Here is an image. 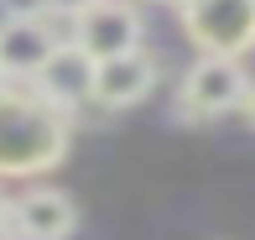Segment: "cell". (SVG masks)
Returning <instances> with one entry per match:
<instances>
[{
  "mask_svg": "<svg viewBox=\"0 0 255 240\" xmlns=\"http://www.w3.org/2000/svg\"><path fill=\"white\" fill-rule=\"evenodd\" d=\"M68 152V115L42 94H0V178H31Z\"/></svg>",
  "mask_w": 255,
  "mask_h": 240,
  "instance_id": "6da1fadb",
  "label": "cell"
},
{
  "mask_svg": "<svg viewBox=\"0 0 255 240\" xmlns=\"http://www.w3.org/2000/svg\"><path fill=\"white\" fill-rule=\"evenodd\" d=\"M182 26L203 58H240L255 47V0H182Z\"/></svg>",
  "mask_w": 255,
  "mask_h": 240,
  "instance_id": "7a4b0ae2",
  "label": "cell"
},
{
  "mask_svg": "<svg viewBox=\"0 0 255 240\" xmlns=\"http://www.w3.org/2000/svg\"><path fill=\"white\" fill-rule=\"evenodd\" d=\"M73 42L94 63L141 52V16H135L130 5H120V0H94V5L73 21Z\"/></svg>",
  "mask_w": 255,
  "mask_h": 240,
  "instance_id": "3957f363",
  "label": "cell"
},
{
  "mask_svg": "<svg viewBox=\"0 0 255 240\" xmlns=\"http://www.w3.org/2000/svg\"><path fill=\"white\" fill-rule=\"evenodd\" d=\"M245 94H250V84L235 58H203L182 78V110L188 115H224V110L245 105Z\"/></svg>",
  "mask_w": 255,
  "mask_h": 240,
  "instance_id": "277c9868",
  "label": "cell"
},
{
  "mask_svg": "<svg viewBox=\"0 0 255 240\" xmlns=\"http://www.w3.org/2000/svg\"><path fill=\"white\" fill-rule=\"evenodd\" d=\"M68 37H57L47 16H5L0 21V73L5 78H37L42 63L63 47Z\"/></svg>",
  "mask_w": 255,
  "mask_h": 240,
  "instance_id": "5b68a950",
  "label": "cell"
},
{
  "mask_svg": "<svg viewBox=\"0 0 255 240\" xmlns=\"http://www.w3.org/2000/svg\"><path fill=\"white\" fill-rule=\"evenodd\" d=\"M94 68H99V63L89 58L78 42H63V47L42 63L37 94L47 99L52 110H73V105H84V99H94Z\"/></svg>",
  "mask_w": 255,
  "mask_h": 240,
  "instance_id": "8992f818",
  "label": "cell"
},
{
  "mask_svg": "<svg viewBox=\"0 0 255 240\" xmlns=\"http://www.w3.org/2000/svg\"><path fill=\"white\" fill-rule=\"evenodd\" d=\"M156 89V63L146 52H125V58H104L94 68V105L104 110H130Z\"/></svg>",
  "mask_w": 255,
  "mask_h": 240,
  "instance_id": "52a82bcc",
  "label": "cell"
},
{
  "mask_svg": "<svg viewBox=\"0 0 255 240\" xmlns=\"http://www.w3.org/2000/svg\"><path fill=\"white\" fill-rule=\"evenodd\" d=\"M10 220H16L21 240H68L73 225H78V204L63 188H31V193L16 199Z\"/></svg>",
  "mask_w": 255,
  "mask_h": 240,
  "instance_id": "ba28073f",
  "label": "cell"
},
{
  "mask_svg": "<svg viewBox=\"0 0 255 240\" xmlns=\"http://www.w3.org/2000/svg\"><path fill=\"white\" fill-rule=\"evenodd\" d=\"M37 5H42V16H73V21H78L94 0H37Z\"/></svg>",
  "mask_w": 255,
  "mask_h": 240,
  "instance_id": "9c48e42d",
  "label": "cell"
},
{
  "mask_svg": "<svg viewBox=\"0 0 255 240\" xmlns=\"http://www.w3.org/2000/svg\"><path fill=\"white\" fill-rule=\"evenodd\" d=\"M245 110H250V120H255V89H250V94H245Z\"/></svg>",
  "mask_w": 255,
  "mask_h": 240,
  "instance_id": "30bf717a",
  "label": "cell"
},
{
  "mask_svg": "<svg viewBox=\"0 0 255 240\" xmlns=\"http://www.w3.org/2000/svg\"><path fill=\"white\" fill-rule=\"evenodd\" d=\"M0 94H10V78H5V73H0Z\"/></svg>",
  "mask_w": 255,
  "mask_h": 240,
  "instance_id": "8fae6325",
  "label": "cell"
},
{
  "mask_svg": "<svg viewBox=\"0 0 255 240\" xmlns=\"http://www.w3.org/2000/svg\"><path fill=\"white\" fill-rule=\"evenodd\" d=\"M0 225H5V199H0Z\"/></svg>",
  "mask_w": 255,
  "mask_h": 240,
  "instance_id": "7c38bea8",
  "label": "cell"
},
{
  "mask_svg": "<svg viewBox=\"0 0 255 240\" xmlns=\"http://www.w3.org/2000/svg\"><path fill=\"white\" fill-rule=\"evenodd\" d=\"M0 240H10V235H5V230H0Z\"/></svg>",
  "mask_w": 255,
  "mask_h": 240,
  "instance_id": "4fadbf2b",
  "label": "cell"
},
{
  "mask_svg": "<svg viewBox=\"0 0 255 240\" xmlns=\"http://www.w3.org/2000/svg\"><path fill=\"white\" fill-rule=\"evenodd\" d=\"M177 5H182V0H177Z\"/></svg>",
  "mask_w": 255,
  "mask_h": 240,
  "instance_id": "5bb4252c",
  "label": "cell"
}]
</instances>
